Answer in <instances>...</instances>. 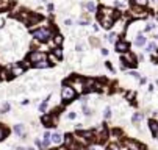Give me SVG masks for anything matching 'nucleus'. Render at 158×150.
Segmentation results:
<instances>
[{
  "label": "nucleus",
  "instance_id": "nucleus-1",
  "mask_svg": "<svg viewBox=\"0 0 158 150\" xmlns=\"http://www.w3.org/2000/svg\"><path fill=\"white\" fill-rule=\"evenodd\" d=\"M119 11L113 9V8H108V7H102L99 8V20L103 28H111L114 25V20L119 19Z\"/></svg>",
  "mask_w": 158,
  "mask_h": 150
},
{
  "label": "nucleus",
  "instance_id": "nucleus-2",
  "mask_svg": "<svg viewBox=\"0 0 158 150\" xmlns=\"http://www.w3.org/2000/svg\"><path fill=\"white\" fill-rule=\"evenodd\" d=\"M31 35H33V38L38 39L39 42H47L49 39H50V36H52V28H46V27H42V28L33 30V31H31Z\"/></svg>",
  "mask_w": 158,
  "mask_h": 150
},
{
  "label": "nucleus",
  "instance_id": "nucleus-3",
  "mask_svg": "<svg viewBox=\"0 0 158 150\" xmlns=\"http://www.w3.org/2000/svg\"><path fill=\"white\" fill-rule=\"evenodd\" d=\"M66 85L72 86L77 92L85 91V78H81V77H70V78L66 81Z\"/></svg>",
  "mask_w": 158,
  "mask_h": 150
},
{
  "label": "nucleus",
  "instance_id": "nucleus-4",
  "mask_svg": "<svg viewBox=\"0 0 158 150\" xmlns=\"http://www.w3.org/2000/svg\"><path fill=\"white\" fill-rule=\"evenodd\" d=\"M75 96H77V91H75L72 86L64 85V88L61 89V99L64 100V102H66V103H70V102H72V100L75 99Z\"/></svg>",
  "mask_w": 158,
  "mask_h": 150
},
{
  "label": "nucleus",
  "instance_id": "nucleus-5",
  "mask_svg": "<svg viewBox=\"0 0 158 150\" xmlns=\"http://www.w3.org/2000/svg\"><path fill=\"white\" fill-rule=\"evenodd\" d=\"M44 59H47V55L44 53V52H31L30 55H28V61L31 64H36V63H39V61H44Z\"/></svg>",
  "mask_w": 158,
  "mask_h": 150
},
{
  "label": "nucleus",
  "instance_id": "nucleus-6",
  "mask_svg": "<svg viewBox=\"0 0 158 150\" xmlns=\"http://www.w3.org/2000/svg\"><path fill=\"white\" fill-rule=\"evenodd\" d=\"M130 14L133 16V17H147V11L144 9V7H138V5H133L132 8H130Z\"/></svg>",
  "mask_w": 158,
  "mask_h": 150
},
{
  "label": "nucleus",
  "instance_id": "nucleus-7",
  "mask_svg": "<svg viewBox=\"0 0 158 150\" xmlns=\"http://www.w3.org/2000/svg\"><path fill=\"white\" fill-rule=\"evenodd\" d=\"M94 135H96V141L97 142H105L108 139V130L105 128V127H99V128L94 131Z\"/></svg>",
  "mask_w": 158,
  "mask_h": 150
},
{
  "label": "nucleus",
  "instance_id": "nucleus-8",
  "mask_svg": "<svg viewBox=\"0 0 158 150\" xmlns=\"http://www.w3.org/2000/svg\"><path fill=\"white\" fill-rule=\"evenodd\" d=\"M122 63L124 66H130V67H135L136 64H138V59H136V57L133 53H125L122 57Z\"/></svg>",
  "mask_w": 158,
  "mask_h": 150
},
{
  "label": "nucleus",
  "instance_id": "nucleus-9",
  "mask_svg": "<svg viewBox=\"0 0 158 150\" xmlns=\"http://www.w3.org/2000/svg\"><path fill=\"white\" fill-rule=\"evenodd\" d=\"M24 72H25V66L16 63L9 67V77H19V75H22Z\"/></svg>",
  "mask_w": 158,
  "mask_h": 150
},
{
  "label": "nucleus",
  "instance_id": "nucleus-10",
  "mask_svg": "<svg viewBox=\"0 0 158 150\" xmlns=\"http://www.w3.org/2000/svg\"><path fill=\"white\" fill-rule=\"evenodd\" d=\"M116 50L119 53H127L128 52V49H130V44H128V41H117L116 44Z\"/></svg>",
  "mask_w": 158,
  "mask_h": 150
},
{
  "label": "nucleus",
  "instance_id": "nucleus-11",
  "mask_svg": "<svg viewBox=\"0 0 158 150\" xmlns=\"http://www.w3.org/2000/svg\"><path fill=\"white\" fill-rule=\"evenodd\" d=\"M14 131H16V135H17L19 138H25V127L22 124H17L14 127Z\"/></svg>",
  "mask_w": 158,
  "mask_h": 150
},
{
  "label": "nucleus",
  "instance_id": "nucleus-12",
  "mask_svg": "<svg viewBox=\"0 0 158 150\" xmlns=\"http://www.w3.org/2000/svg\"><path fill=\"white\" fill-rule=\"evenodd\" d=\"M149 128H150L152 133H154V138H158V122L150 120L149 122Z\"/></svg>",
  "mask_w": 158,
  "mask_h": 150
},
{
  "label": "nucleus",
  "instance_id": "nucleus-13",
  "mask_svg": "<svg viewBox=\"0 0 158 150\" xmlns=\"http://www.w3.org/2000/svg\"><path fill=\"white\" fill-rule=\"evenodd\" d=\"M11 5H13L11 0H0V11L9 9V8H11Z\"/></svg>",
  "mask_w": 158,
  "mask_h": 150
},
{
  "label": "nucleus",
  "instance_id": "nucleus-14",
  "mask_svg": "<svg viewBox=\"0 0 158 150\" xmlns=\"http://www.w3.org/2000/svg\"><path fill=\"white\" fill-rule=\"evenodd\" d=\"M146 42H147V39H146L143 35H138V36H136V41H135L136 47H143V46H146Z\"/></svg>",
  "mask_w": 158,
  "mask_h": 150
},
{
  "label": "nucleus",
  "instance_id": "nucleus-15",
  "mask_svg": "<svg viewBox=\"0 0 158 150\" xmlns=\"http://www.w3.org/2000/svg\"><path fill=\"white\" fill-rule=\"evenodd\" d=\"M36 69H44V67H49L50 66V61L49 59H44V61H39V63H36V64H33Z\"/></svg>",
  "mask_w": 158,
  "mask_h": 150
},
{
  "label": "nucleus",
  "instance_id": "nucleus-16",
  "mask_svg": "<svg viewBox=\"0 0 158 150\" xmlns=\"http://www.w3.org/2000/svg\"><path fill=\"white\" fill-rule=\"evenodd\" d=\"M52 141H53V144H61L63 142V136L59 135V133H53V135H52Z\"/></svg>",
  "mask_w": 158,
  "mask_h": 150
},
{
  "label": "nucleus",
  "instance_id": "nucleus-17",
  "mask_svg": "<svg viewBox=\"0 0 158 150\" xmlns=\"http://www.w3.org/2000/svg\"><path fill=\"white\" fill-rule=\"evenodd\" d=\"M139 120H143V114H141V113H135L133 117H132V122H133V124H138Z\"/></svg>",
  "mask_w": 158,
  "mask_h": 150
},
{
  "label": "nucleus",
  "instance_id": "nucleus-18",
  "mask_svg": "<svg viewBox=\"0 0 158 150\" xmlns=\"http://www.w3.org/2000/svg\"><path fill=\"white\" fill-rule=\"evenodd\" d=\"M83 7L88 9V11H94V9H96V3H94V2H88V3H83Z\"/></svg>",
  "mask_w": 158,
  "mask_h": 150
},
{
  "label": "nucleus",
  "instance_id": "nucleus-19",
  "mask_svg": "<svg viewBox=\"0 0 158 150\" xmlns=\"http://www.w3.org/2000/svg\"><path fill=\"white\" fill-rule=\"evenodd\" d=\"M53 42H55V46H57V47H59V46L63 44V36H61V35H57V36H55V39H53Z\"/></svg>",
  "mask_w": 158,
  "mask_h": 150
},
{
  "label": "nucleus",
  "instance_id": "nucleus-20",
  "mask_svg": "<svg viewBox=\"0 0 158 150\" xmlns=\"http://www.w3.org/2000/svg\"><path fill=\"white\" fill-rule=\"evenodd\" d=\"M7 133H8V131H7V128L0 125V141H3L5 138H7Z\"/></svg>",
  "mask_w": 158,
  "mask_h": 150
},
{
  "label": "nucleus",
  "instance_id": "nucleus-21",
  "mask_svg": "<svg viewBox=\"0 0 158 150\" xmlns=\"http://www.w3.org/2000/svg\"><path fill=\"white\" fill-rule=\"evenodd\" d=\"M53 53H55V57H57L58 59H61V58H63V52H61V49H59V47H55Z\"/></svg>",
  "mask_w": 158,
  "mask_h": 150
},
{
  "label": "nucleus",
  "instance_id": "nucleus-22",
  "mask_svg": "<svg viewBox=\"0 0 158 150\" xmlns=\"http://www.w3.org/2000/svg\"><path fill=\"white\" fill-rule=\"evenodd\" d=\"M83 113H85V116H91L92 114V109H89L88 107H86L85 102H83Z\"/></svg>",
  "mask_w": 158,
  "mask_h": 150
},
{
  "label": "nucleus",
  "instance_id": "nucleus-23",
  "mask_svg": "<svg viewBox=\"0 0 158 150\" xmlns=\"http://www.w3.org/2000/svg\"><path fill=\"white\" fill-rule=\"evenodd\" d=\"M47 102H49V99H47V100H44V102H42V103L39 105V111H41V113H44V111L47 109Z\"/></svg>",
  "mask_w": 158,
  "mask_h": 150
},
{
  "label": "nucleus",
  "instance_id": "nucleus-24",
  "mask_svg": "<svg viewBox=\"0 0 158 150\" xmlns=\"http://www.w3.org/2000/svg\"><path fill=\"white\" fill-rule=\"evenodd\" d=\"M135 5H138V7H146L147 5V0H133Z\"/></svg>",
  "mask_w": 158,
  "mask_h": 150
},
{
  "label": "nucleus",
  "instance_id": "nucleus-25",
  "mask_svg": "<svg viewBox=\"0 0 158 150\" xmlns=\"http://www.w3.org/2000/svg\"><path fill=\"white\" fill-rule=\"evenodd\" d=\"M103 117L110 119L111 117V108H105V113H103Z\"/></svg>",
  "mask_w": 158,
  "mask_h": 150
},
{
  "label": "nucleus",
  "instance_id": "nucleus-26",
  "mask_svg": "<svg viewBox=\"0 0 158 150\" xmlns=\"http://www.w3.org/2000/svg\"><path fill=\"white\" fill-rule=\"evenodd\" d=\"M49 61H50V64H57V63H58V58H57L55 55L52 53L50 57H49Z\"/></svg>",
  "mask_w": 158,
  "mask_h": 150
},
{
  "label": "nucleus",
  "instance_id": "nucleus-27",
  "mask_svg": "<svg viewBox=\"0 0 158 150\" xmlns=\"http://www.w3.org/2000/svg\"><path fill=\"white\" fill-rule=\"evenodd\" d=\"M116 38H117L116 33H111V35L108 36V41H110V42H117V41H116Z\"/></svg>",
  "mask_w": 158,
  "mask_h": 150
},
{
  "label": "nucleus",
  "instance_id": "nucleus-28",
  "mask_svg": "<svg viewBox=\"0 0 158 150\" xmlns=\"http://www.w3.org/2000/svg\"><path fill=\"white\" fill-rule=\"evenodd\" d=\"M155 50V42H149L147 44V52H154Z\"/></svg>",
  "mask_w": 158,
  "mask_h": 150
},
{
  "label": "nucleus",
  "instance_id": "nucleus-29",
  "mask_svg": "<svg viewBox=\"0 0 158 150\" xmlns=\"http://www.w3.org/2000/svg\"><path fill=\"white\" fill-rule=\"evenodd\" d=\"M91 44H92V46H94V47H97V46H99V44H100V41L99 39H97V38H91Z\"/></svg>",
  "mask_w": 158,
  "mask_h": 150
},
{
  "label": "nucleus",
  "instance_id": "nucleus-30",
  "mask_svg": "<svg viewBox=\"0 0 158 150\" xmlns=\"http://www.w3.org/2000/svg\"><path fill=\"white\" fill-rule=\"evenodd\" d=\"M8 111H9V103H5L2 107V113L5 114V113H8Z\"/></svg>",
  "mask_w": 158,
  "mask_h": 150
},
{
  "label": "nucleus",
  "instance_id": "nucleus-31",
  "mask_svg": "<svg viewBox=\"0 0 158 150\" xmlns=\"http://www.w3.org/2000/svg\"><path fill=\"white\" fill-rule=\"evenodd\" d=\"M107 150H119V147H117V144H110L107 147Z\"/></svg>",
  "mask_w": 158,
  "mask_h": 150
},
{
  "label": "nucleus",
  "instance_id": "nucleus-32",
  "mask_svg": "<svg viewBox=\"0 0 158 150\" xmlns=\"http://www.w3.org/2000/svg\"><path fill=\"white\" fill-rule=\"evenodd\" d=\"M67 117H69V119H70V120H74V119H75V117H77V114H75V113H74V111H70V113H69V114H67Z\"/></svg>",
  "mask_w": 158,
  "mask_h": 150
},
{
  "label": "nucleus",
  "instance_id": "nucleus-33",
  "mask_svg": "<svg viewBox=\"0 0 158 150\" xmlns=\"http://www.w3.org/2000/svg\"><path fill=\"white\" fill-rule=\"evenodd\" d=\"M77 50H78V52H83V50H85V46H83V44H78V46H77Z\"/></svg>",
  "mask_w": 158,
  "mask_h": 150
},
{
  "label": "nucleus",
  "instance_id": "nucleus-34",
  "mask_svg": "<svg viewBox=\"0 0 158 150\" xmlns=\"http://www.w3.org/2000/svg\"><path fill=\"white\" fill-rule=\"evenodd\" d=\"M16 150H27V149H24V147H17V149H16Z\"/></svg>",
  "mask_w": 158,
  "mask_h": 150
},
{
  "label": "nucleus",
  "instance_id": "nucleus-35",
  "mask_svg": "<svg viewBox=\"0 0 158 150\" xmlns=\"http://www.w3.org/2000/svg\"><path fill=\"white\" fill-rule=\"evenodd\" d=\"M2 25H3V20H2V19H0V27H2Z\"/></svg>",
  "mask_w": 158,
  "mask_h": 150
}]
</instances>
